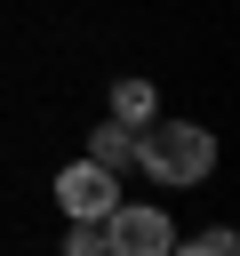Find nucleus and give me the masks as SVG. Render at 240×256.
I'll return each instance as SVG.
<instances>
[{
	"instance_id": "f257e3e1",
	"label": "nucleus",
	"mask_w": 240,
	"mask_h": 256,
	"mask_svg": "<svg viewBox=\"0 0 240 256\" xmlns=\"http://www.w3.org/2000/svg\"><path fill=\"white\" fill-rule=\"evenodd\" d=\"M136 168L152 176V184H200L208 168H216V136L200 128V120H144L136 128Z\"/></svg>"
},
{
	"instance_id": "f03ea898",
	"label": "nucleus",
	"mask_w": 240,
	"mask_h": 256,
	"mask_svg": "<svg viewBox=\"0 0 240 256\" xmlns=\"http://www.w3.org/2000/svg\"><path fill=\"white\" fill-rule=\"evenodd\" d=\"M104 248L112 256H176V224L152 200H112L104 208Z\"/></svg>"
},
{
	"instance_id": "7ed1b4c3",
	"label": "nucleus",
	"mask_w": 240,
	"mask_h": 256,
	"mask_svg": "<svg viewBox=\"0 0 240 256\" xmlns=\"http://www.w3.org/2000/svg\"><path fill=\"white\" fill-rule=\"evenodd\" d=\"M112 200H120V176H112V168H96V160L56 168V208H64V216H104Z\"/></svg>"
},
{
	"instance_id": "20e7f679",
	"label": "nucleus",
	"mask_w": 240,
	"mask_h": 256,
	"mask_svg": "<svg viewBox=\"0 0 240 256\" xmlns=\"http://www.w3.org/2000/svg\"><path fill=\"white\" fill-rule=\"evenodd\" d=\"M88 160L120 176V168L136 160V128H120V120H96V128H88Z\"/></svg>"
},
{
	"instance_id": "39448f33",
	"label": "nucleus",
	"mask_w": 240,
	"mask_h": 256,
	"mask_svg": "<svg viewBox=\"0 0 240 256\" xmlns=\"http://www.w3.org/2000/svg\"><path fill=\"white\" fill-rule=\"evenodd\" d=\"M152 112H160L152 80H136V72H128V80H112V120H120V128H144Z\"/></svg>"
},
{
	"instance_id": "423d86ee",
	"label": "nucleus",
	"mask_w": 240,
	"mask_h": 256,
	"mask_svg": "<svg viewBox=\"0 0 240 256\" xmlns=\"http://www.w3.org/2000/svg\"><path fill=\"white\" fill-rule=\"evenodd\" d=\"M64 256H112L104 248V216H72L64 224Z\"/></svg>"
},
{
	"instance_id": "0eeeda50",
	"label": "nucleus",
	"mask_w": 240,
	"mask_h": 256,
	"mask_svg": "<svg viewBox=\"0 0 240 256\" xmlns=\"http://www.w3.org/2000/svg\"><path fill=\"white\" fill-rule=\"evenodd\" d=\"M184 256H240V232H232V224H208V232H200Z\"/></svg>"
}]
</instances>
